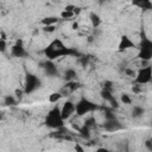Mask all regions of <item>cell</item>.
I'll list each match as a JSON object with an SVG mask.
<instances>
[{
  "mask_svg": "<svg viewBox=\"0 0 152 152\" xmlns=\"http://www.w3.org/2000/svg\"><path fill=\"white\" fill-rule=\"evenodd\" d=\"M44 53L48 57L49 61H53L58 57L62 56H80V53L72 49V48H66L63 42L61 39H53L45 49H44Z\"/></svg>",
  "mask_w": 152,
  "mask_h": 152,
  "instance_id": "1",
  "label": "cell"
},
{
  "mask_svg": "<svg viewBox=\"0 0 152 152\" xmlns=\"http://www.w3.org/2000/svg\"><path fill=\"white\" fill-rule=\"evenodd\" d=\"M45 125L48 127L55 128V129H59V128L64 127V120L61 114V108H58L56 106L48 113L46 119H45Z\"/></svg>",
  "mask_w": 152,
  "mask_h": 152,
  "instance_id": "2",
  "label": "cell"
},
{
  "mask_svg": "<svg viewBox=\"0 0 152 152\" xmlns=\"http://www.w3.org/2000/svg\"><path fill=\"white\" fill-rule=\"evenodd\" d=\"M138 57L142 62L150 61L152 58V40L147 39L146 37H142V39L140 42V45H139Z\"/></svg>",
  "mask_w": 152,
  "mask_h": 152,
  "instance_id": "3",
  "label": "cell"
},
{
  "mask_svg": "<svg viewBox=\"0 0 152 152\" xmlns=\"http://www.w3.org/2000/svg\"><path fill=\"white\" fill-rule=\"evenodd\" d=\"M40 80L38 78V76H36L34 74H26L25 76V81H24V91L26 95L33 93L34 90H37L40 87Z\"/></svg>",
  "mask_w": 152,
  "mask_h": 152,
  "instance_id": "4",
  "label": "cell"
},
{
  "mask_svg": "<svg viewBox=\"0 0 152 152\" xmlns=\"http://www.w3.org/2000/svg\"><path fill=\"white\" fill-rule=\"evenodd\" d=\"M95 109H97V104H95L94 102L89 101L88 99H81L77 103H76V114L82 116L86 115L87 113L94 112Z\"/></svg>",
  "mask_w": 152,
  "mask_h": 152,
  "instance_id": "5",
  "label": "cell"
},
{
  "mask_svg": "<svg viewBox=\"0 0 152 152\" xmlns=\"http://www.w3.org/2000/svg\"><path fill=\"white\" fill-rule=\"evenodd\" d=\"M151 81H152V66L151 65L139 69V71L137 72L134 77L135 84H146Z\"/></svg>",
  "mask_w": 152,
  "mask_h": 152,
  "instance_id": "6",
  "label": "cell"
},
{
  "mask_svg": "<svg viewBox=\"0 0 152 152\" xmlns=\"http://www.w3.org/2000/svg\"><path fill=\"white\" fill-rule=\"evenodd\" d=\"M74 112H76V104H74V102L71 101H65L61 108V114H62L63 120L69 119Z\"/></svg>",
  "mask_w": 152,
  "mask_h": 152,
  "instance_id": "7",
  "label": "cell"
},
{
  "mask_svg": "<svg viewBox=\"0 0 152 152\" xmlns=\"http://www.w3.org/2000/svg\"><path fill=\"white\" fill-rule=\"evenodd\" d=\"M132 48H135V44L133 43V40H132V39H131L128 36H126V34L121 36L120 42H119L118 50H119L120 52H122V51H126V50L132 49Z\"/></svg>",
  "mask_w": 152,
  "mask_h": 152,
  "instance_id": "8",
  "label": "cell"
},
{
  "mask_svg": "<svg viewBox=\"0 0 152 152\" xmlns=\"http://www.w3.org/2000/svg\"><path fill=\"white\" fill-rule=\"evenodd\" d=\"M103 128L107 132H115L119 129H122L124 126L121 125V122L118 119H113V120H104L103 122Z\"/></svg>",
  "mask_w": 152,
  "mask_h": 152,
  "instance_id": "9",
  "label": "cell"
},
{
  "mask_svg": "<svg viewBox=\"0 0 152 152\" xmlns=\"http://www.w3.org/2000/svg\"><path fill=\"white\" fill-rule=\"evenodd\" d=\"M11 53H12L13 57H24V56H26V51L23 46V40L21 39H18L17 43L12 46Z\"/></svg>",
  "mask_w": 152,
  "mask_h": 152,
  "instance_id": "10",
  "label": "cell"
},
{
  "mask_svg": "<svg viewBox=\"0 0 152 152\" xmlns=\"http://www.w3.org/2000/svg\"><path fill=\"white\" fill-rule=\"evenodd\" d=\"M42 65H43V68H44V70H45V74H46L48 76L53 77V76H57V75H58L57 66L53 64L52 61H49V59H48V61L44 62Z\"/></svg>",
  "mask_w": 152,
  "mask_h": 152,
  "instance_id": "11",
  "label": "cell"
},
{
  "mask_svg": "<svg viewBox=\"0 0 152 152\" xmlns=\"http://www.w3.org/2000/svg\"><path fill=\"white\" fill-rule=\"evenodd\" d=\"M89 18H90V23H91V25H93V27H94V28L99 27V26L101 25V23H102V20H101V18H100V15H99V14H96L95 12H91V13H90V15H89Z\"/></svg>",
  "mask_w": 152,
  "mask_h": 152,
  "instance_id": "12",
  "label": "cell"
},
{
  "mask_svg": "<svg viewBox=\"0 0 152 152\" xmlns=\"http://www.w3.org/2000/svg\"><path fill=\"white\" fill-rule=\"evenodd\" d=\"M144 113H145V109H144L142 107H140V106H134V107L132 108L131 115H132V118H134V119H139V118H141V116L144 115Z\"/></svg>",
  "mask_w": 152,
  "mask_h": 152,
  "instance_id": "13",
  "label": "cell"
},
{
  "mask_svg": "<svg viewBox=\"0 0 152 152\" xmlns=\"http://www.w3.org/2000/svg\"><path fill=\"white\" fill-rule=\"evenodd\" d=\"M133 4L142 10H152V2L148 0H139V1H134Z\"/></svg>",
  "mask_w": 152,
  "mask_h": 152,
  "instance_id": "14",
  "label": "cell"
},
{
  "mask_svg": "<svg viewBox=\"0 0 152 152\" xmlns=\"http://www.w3.org/2000/svg\"><path fill=\"white\" fill-rule=\"evenodd\" d=\"M57 21H58V18H57V17H45V18L42 19L40 23H42L44 26H52V25H55Z\"/></svg>",
  "mask_w": 152,
  "mask_h": 152,
  "instance_id": "15",
  "label": "cell"
},
{
  "mask_svg": "<svg viewBox=\"0 0 152 152\" xmlns=\"http://www.w3.org/2000/svg\"><path fill=\"white\" fill-rule=\"evenodd\" d=\"M76 71L74 69H66L65 72H64V80H66V82H70V81H74L76 78Z\"/></svg>",
  "mask_w": 152,
  "mask_h": 152,
  "instance_id": "16",
  "label": "cell"
},
{
  "mask_svg": "<svg viewBox=\"0 0 152 152\" xmlns=\"http://www.w3.org/2000/svg\"><path fill=\"white\" fill-rule=\"evenodd\" d=\"M100 94H101V97H102L104 101H108V102H110V101L114 99V95L112 94V91H110V90H107V89H102Z\"/></svg>",
  "mask_w": 152,
  "mask_h": 152,
  "instance_id": "17",
  "label": "cell"
},
{
  "mask_svg": "<svg viewBox=\"0 0 152 152\" xmlns=\"http://www.w3.org/2000/svg\"><path fill=\"white\" fill-rule=\"evenodd\" d=\"M65 88H68L70 91H75L76 89L81 88V83L80 82H76V81H70V82H66Z\"/></svg>",
  "mask_w": 152,
  "mask_h": 152,
  "instance_id": "18",
  "label": "cell"
},
{
  "mask_svg": "<svg viewBox=\"0 0 152 152\" xmlns=\"http://www.w3.org/2000/svg\"><path fill=\"white\" fill-rule=\"evenodd\" d=\"M80 134H81V137L82 138H84V139H89L90 138V128L89 127H87V126H82L81 128H80Z\"/></svg>",
  "mask_w": 152,
  "mask_h": 152,
  "instance_id": "19",
  "label": "cell"
},
{
  "mask_svg": "<svg viewBox=\"0 0 152 152\" xmlns=\"http://www.w3.org/2000/svg\"><path fill=\"white\" fill-rule=\"evenodd\" d=\"M62 94L61 93H58V91H56V93H52V94H50L49 95V101L51 102V103H56L57 101H59L61 99H62Z\"/></svg>",
  "mask_w": 152,
  "mask_h": 152,
  "instance_id": "20",
  "label": "cell"
},
{
  "mask_svg": "<svg viewBox=\"0 0 152 152\" xmlns=\"http://www.w3.org/2000/svg\"><path fill=\"white\" fill-rule=\"evenodd\" d=\"M4 103L6 106H14L17 103V100L14 99L13 95H6L5 99H4Z\"/></svg>",
  "mask_w": 152,
  "mask_h": 152,
  "instance_id": "21",
  "label": "cell"
},
{
  "mask_svg": "<svg viewBox=\"0 0 152 152\" xmlns=\"http://www.w3.org/2000/svg\"><path fill=\"white\" fill-rule=\"evenodd\" d=\"M120 100H121V102H122L124 104H131V103H132V99H131V96H129L128 94H126V93L121 94Z\"/></svg>",
  "mask_w": 152,
  "mask_h": 152,
  "instance_id": "22",
  "label": "cell"
},
{
  "mask_svg": "<svg viewBox=\"0 0 152 152\" xmlns=\"http://www.w3.org/2000/svg\"><path fill=\"white\" fill-rule=\"evenodd\" d=\"M72 15H75L74 14V12H68V11H62L61 12V18L62 19H70V18H72Z\"/></svg>",
  "mask_w": 152,
  "mask_h": 152,
  "instance_id": "23",
  "label": "cell"
},
{
  "mask_svg": "<svg viewBox=\"0 0 152 152\" xmlns=\"http://www.w3.org/2000/svg\"><path fill=\"white\" fill-rule=\"evenodd\" d=\"M95 119L93 118V116H90V118H88V119H86V121H84V126H87V127H91V126H95Z\"/></svg>",
  "mask_w": 152,
  "mask_h": 152,
  "instance_id": "24",
  "label": "cell"
},
{
  "mask_svg": "<svg viewBox=\"0 0 152 152\" xmlns=\"http://www.w3.org/2000/svg\"><path fill=\"white\" fill-rule=\"evenodd\" d=\"M113 119H116L115 114L110 110H106L104 112V120H113Z\"/></svg>",
  "mask_w": 152,
  "mask_h": 152,
  "instance_id": "25",
  "label": "cell"
},
{
  "mask_svg": "<svg viewBox=\"0 0 152 152\" xmlns=\"http://www.w3.org/2000/svg\"><path fill=\"white\" fill-rule=\"evenodd\" d=\"M112 87H113V83H112V81H104L103 82V84H102V89H107V90H110L112 91Z\"/></svg>",
  "mask_w": 152,
  "mask_h": 152,
  "instance_id": "26",
  "label": "cell"
},
{
  "mask_svg": "<svg viewBox=\"0 0 152 152\" xmlns=\"http://www.w3.org/2000/svg\"><path fill=\"white\" fill-rule=\"evenodd\" d=\"M89 56H83V57H81L80 58V63L82 64V66H87L88 65V63H89Z\"/></svg>",
  "mask_w": 152,
  "mask_h": 152,
  "instance_id": "27",
  "label": "cell"
},
{
  "mask_svg": "<svg viewBox=\"0 0 152 152\" xmlns=\"http://www.w3.org/2000/svg\"><path fill=\"white\" fill-rule=\"evenodd\" d=\"M145 147H146L150 152H152V138H148V139L145 140Z\"/></svg>",
  "mask_w": 152,
  "mask_h": 152,
  "instance_id": "28",
  "label": "cell"
},
{
  "mask_svg": "<svg viewBox=\"0 0 152 152\" xmlns=\"http://www.w3.org/2000/svg\"><path fill=\"white\" fill-rule=\"evenodd\" d=\"M55 28H56L55 25H52V26H43V31L46 32V33H51V32H53Z\"/></svg>",
  "mask_w": 152,
  "mask_h": 152,
  "instance_id": "29",
  "label": "cell"
},
{
  "mask_svg": "<svg viewBox=\"0 0 152 152\" xmlns=\"http://www.w3.org/2000/svg\"><path fill=\"white\" fill-rule=\"evenodd\" d=\"M125 74L126 75H128V76H131V77H135V71L134 70H132V69H129V68H127V69H125Z\"/></svg>",
  "mask_w": 152,
  "mask_h": 152,
  "instance_id": "30",
  "label": "cell"
},
{
  "mask_svg": "<svg viewBox=\"0 0 152 152\" xmlns=\"http://www.w3.org/2000/svg\"><path fill=\"white\" fill-rule=\"evenodd\" d=\"M109 104H110V107H112V108H115V109H116V108H119V106H120V104H119V102H118V100H116L115 97L109 102Z\"/></svg>",
  "mask_w": 152,
  "mask_h": 152,
  "instance_id": "31",
  "label": "cell"
},
{
  "mask_svg": "<svg viewBox=\"0 0 152 152\" xmlns=\"http://www.w3.org/2000/svg\"><path fill=\"white\" fill-rule=\"evenodd\" d=\"M6 48H7L6 40H0V51L1 52H5L6 51Z\"/></svg>",
  "mask_w": 152,
  "mask_h": 152,
  "instance_id": "32",
  "label": "cell"
},
{
  "mask_svg": "<svg viewBox=\"0 0 152 152\" xmlns=\"http://www.w3.org/2000/svg\"><path fill=\"white\" fill-rule=\"evenodd\" d=\"M15 95H17V97L18 99H21L23 97V94H25V91L24 90H21V89H15Z\"/></svg>",
  "mask_w": 152,
  "mask_h": 152,
  "instance_id": "33",
  "label": "cell"
},
{
  "mask_svg": "<svg viewBox=\"0 0 152 152\" xmlns=\"http://www.w3.org/2000/svg\"><path fill=\"white\" fill-rule=\"evenodd\" d=\"M75 5H66L65 6V8H64V11H68V12H74V10H75Z\"/></svg>",
  "mask_w": 152,
  "mask_h": 152,
  "instance_id": "34",
  "label": "cell"
},
{
  "mask_svg": "<svg viewBox=\"0 0 152 152\" xmlns=\"http://www.w3.org/2000/svg\"><path fill=\"white\" fill-rule=\"evenodd\" d=\"M74 148H75V152H84V148H83L80 144H76Z\"/></svg>",
  "mask_w": 152,
  "mask_h": 152,
  "instance_id": "35",
  "label": "cell"
},
{
  "mask_svg": "<svg viewBox=\"0 0 152 152\" xmlns=\"http://www.w3.org/2000/svg\"><path fill=\"white\" fill-rule=\"evenodd\" d=\"M132 90H133V93H140L141 91V89L139 88V84H135V86H133V88H132Z\"/></svg>",
  "mask_w": 152,
  "mask_h": 152,
  "instance_id": "36",
  "label": "cell"
},
{
  "mask_svg": "<svg viewBox=\"0 0 152 152\" xmlns=\"http://www.w3.org/2000/svg\"><path fill=\"white\" fill-rule=\"evenodd\" d=\"M95 152H110V151L108 148H106V147H99V148H96Z\"/></svg>",
  "mask_w": 152,
  "mask_h": 152,
  "instance_id": "37",
  "label": "cell"
},
{
  "mask_svg": "<svg viewBox=\"0 0 152 152\" xmlns=\"http://www.w3.org/2000/svg\"><path fill=\"white\" fill-rule=\"evenodd\" d=\"M81 11H82V10H81V7H77V6H76V7H75V10H74V14H76V15H77V14H80V13H81Z\"/></svg>",
  "mask_w": 152,
  "mask_h": 152,
  "instance_id": "38",
  "label": "cell"
},
{
  "mask_svg": "<svg viewBox=\"0 0 152 152\" xmlns=\"http://www.w3.org/2000/svg\"><path fill=\"white\" fill-rule=\"evenodd\" d=\"M0 40H6V33L4 31L0 32Z\"/></svg>",
  "mask_w": 152,
  "mask_h": 152,
  "instance_id": "39",
  "label": "cell"
},
{
  "mask_svg": "<svg viewBox=\"0 0 152 152\" xmlns=\"http://www.w3.org/2000/svg\"><path fill=\"white\" fill-rule=\"evenodd\" d=\"M78 28V24L77 23H72V30H77Z\"/></svg>",
  "mask_w": 152,
  "mask_h": 152,
  "instance_id": "40",
  "label": "cell"
}]
</instances>
